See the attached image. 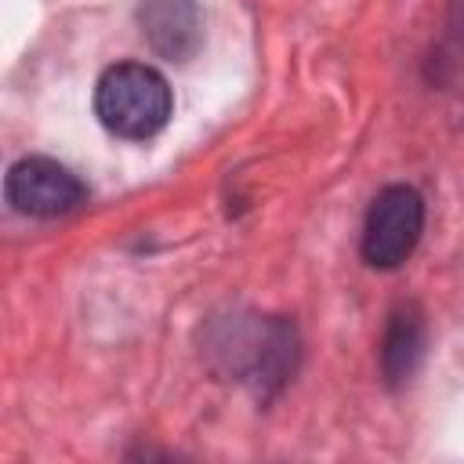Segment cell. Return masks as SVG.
<instances>
[{
    "mask_svg": "<svg viewBox=\"0 0 464 464\" xmlns=\"http://www.w3.org/2000/svg\"><path fill=\"white\" fill-rule=\"evenodd\" d=\"M170 83L145 62H116L94 83V116L116 138L145 141L160 134L170 120Z\"/></svg>",
    "mask_w": 464,
    "mask_h": 464,
    "instance_id": "1",
    "label": "cell"
},
{
    "mask_svg": "<svg viewBox=\"0 0 464 464\" xmlns=\"http://www.w3.org/2000/svg\"><path fill=\"white\" fill-rule=\"evenodd\" d=\"M424 199L410 185H388L373 196L362 221V257L370 268H399L420 243Z\"/></svg>",
    "mask_w": 464,
    "mask_h": 464,
    "instance_id": "2",
    "label": "cell"
},
{
    "mask_svg": "<svg viewBox=\"0 0 464 464\" xmlns=\"http://www.w3.org/2000/svg\"><path fill=\"white\" fill-rule=\"evenodd\" d=\"M4 196L18 214L62 218L87 203L83 181L51 156H25L4 178Z\"/></svg>",
    "mask_w": 464,
    "mask_h": 464,
    "instance_id": "3",
    "label": "cell"
},
{
    "mask_svg": "<svg viewBox=\"0 0 464 464\" xmlns=\"http://www.w3.org/2000/svg\"><path fill=\"white\" fill-rule=\"evenodd\" d=\"M138 25L149 47L167 62H185L203 40V18L192 0H145L138 7Z\"/></svg>",
    "mask_w": 464,
    "mask_h": 464,
    "instance_id": "4",
    "label": "cell"
},
{
    "mask_svg": "<svg viewBox=\"0 0 464 464\" xmlns=\"http://www.w3.org/2000/svg\"><path fill=\"white\" fill-rule=\"evenodd\" d=\"M424 355V323L417 315V308H399L384 330V344H381V370L384 381L392 388L406 384Z\"/></svg>",
    "mask_w": 464,
    "mask_h": 464,
    "instance_id": "5",
    "label": "cell"
}]
</instances>
